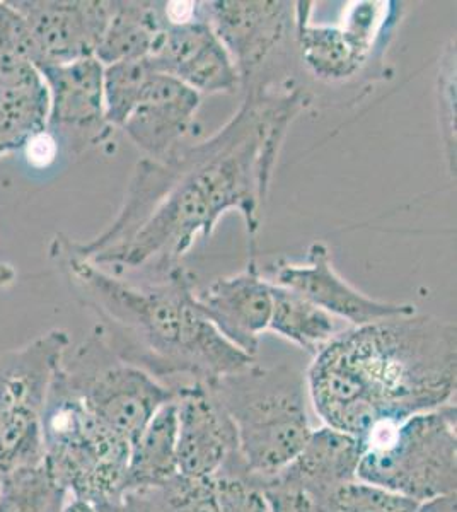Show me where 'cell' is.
Here are the masks:
<instances>
[{"label":"cell","mask_w":457,"mask_h":512,"mask_svg":"<svg viewBox=\"0 0 457 512\" xmlns=\"http://www.w3.org/2000/svg\"><path fill=\"white\" fill-rule=\"evenodd\" d=\"M244 93L239 110L209 139L139 161L118 216L87 243L67 238L72 253L115 275L166 274L181 265L198 234L210 238L220 217L238 210L256 260L278 152L309 99L299 88L277 91L261 81Z\"/></svg>","instance_id":"6da1fadb"},{"label":"cell","mask_w":457,"mask_h":512,"mask_svg":"<svg viewBox=\"0 0 457 512\" xmlns=\"http://www.w3.org/2000/svg\"><path fill=\"white\" fill-rule=\"evenodd\" d=\"M456 325L429 315L350 326L307 369L314 412L362 441L379 425L449 405L456 396Z\"/></svg>","instance_id":"7a4b0ae2"},{"label":"cell","mask_w":457,"mask_h":512,"mask_svg":"<svg viewBox=\"0 0 457 512\" xmlns=\"http://www.w3.org/2000/svg\"><path fill=\"white\" fill-rule=\"evenodd\" d=\"M50 255L82 304L103 321L98 332L115 355L169 388L214 383L255 361L203 315L185 267L137 284L72 253L64 234L55 236Z\"/></svg>","instance_id":"3957f363"},{"label":"cell","mask_w":457,"mask_h":512,"mask_svg":"<svg viewBox=\"0 0 457 512\" xmlns=\"http://www.w3.org/2000/svg\"><path fill=\"white\" fill-rule=\"evenodd\" d=\"M236 431L238 458L258 487L296 458L311 434L304 379L287 366L255 361L207 384Z\"/></svg>","instance_id":"277c9868"},{"label":"cell","mask_w":457,"mask_h":512,"mask_svg":"<svg viewBox=\"0 0 457 512\" xmlns=\"http://www.w3.org/2000/svg\"><path fill=\"white\" fill-rule=\"evenodd\" d=\"M41 425L45 465L72 499L101 507L122 497L130 443L87 410L62 366L48 393Z\"/></svg>","instance_id":"5b68a950"},{"label":"cell","mask_w":457,"mask_h":512,"mask_svg":"<svg viewBox=\"0 0 457 512\" xmlns=\"http://www.w3.org/2000/svg\"><path fill=\"white\" fill-rule=\"evenodd\" d=\"M456 425L454 403L379 425L360 441L357 480L417 502L456 494Z\"/></svg>","instance_id":"8992f818"},{"label":"cell","mask_w":457,"mask_h":512,"mask_svg":"<svg viewBox=\"0 0 457 512\" xmlns=\"http://www.w3.org/2000/svg\"><path fill=\"white\" fill-rule=\"evenodd\" d=\"M62 371L87 410L130 446L176 396L168 384L122 361L99 332L76 350L70 364L64 359Z\"/></svg>","instance_id":"52a82bcc"},{"label":"cell","mask_w":457,"mask_h":512,"mask_svg":"<svg viewBox=\"0 0 457 512\" xmlns=\"http://www.w3.org/2000/svg\"><path fill=\"white\" fill-rule=\"evenodd\" d=\"M40 74L48 91L47 130L81 154L108 139L113 127L105 117V67L94 57L45 65Z\"/></svg>","instance_id":"ba28073f"},{"label":"cell","mask_w":457,"mask_h":512,"mask_svg":"<svg viewBox=\"0 0 457 512\" xmlns=\"http://www.w3.org/2000/svg\"><path fill=\"white\" fill-rule=\"evenodd\" d=\"M202 14L231 55L243 89L255 81L270 55L296 30V4L290 2H202Z\"/></svg>","instance_id":"9c48e42d"},{"label":"cell","mask_w":457,"mask_h":512,"mask_svg":"<svg viewBox=\"0 0 457 512\" xmlns=\"http://www.w3.org/2000/svg\"><path fill=\"white\" fill-rule=\"evenodd\" d=\"M270 282L301 294L318 308L338 320L348 321L352 326L417 315L415 304L379 301L350 286L336 272L330 248L323 241H314L309 246L304 263L280 262L273 265Z\"/></svg>","instance_id":"30bf717a"},{"label":"cell","mask_w":457,"mask_h":512,"mask_svg":"<svg viewBox=\"0 0 457 512\" xmlns=\"http://www.w3.org/2000/svg\"><path fill=\"white\" fill-rule=\"evenodd\" d=\"M152 69L174 77L198 94L236 93L241 77L231 55L200 16L185 24H169L147 55Z\"/></svg>","instance_id":"8fae6325"},{"label":"cell","mask_w":457,"mask_h":512,"mask_svg":"<svg viewBox=\"0 0 457 512\" xmlns=\"http://www.w3.org/2000/svg\"><path fill=\"white\" fill-rule=\"evenodd\" d=\"M12 6L33 35L38 69L94 57L113 11V2L105 0H28Z\"/></svg>","instance_id":"7c38bea8"},{"label":"cell","mask_w":457,"mask_h":512,"mask_svg":"<svg viewBox=\"0 0 457 512\" xmlns=\"http://www.w3.org/2000/svg\"><path fill=\"white\" fill-rule=\"evenodd\" d=\"M174 393L178 472L214 478L238 453L234 425L207 384H185Z\"/></svg>","instance_id":"4fadbf2b"},{"label":"cell","mask_w":457,"mask_h":512,"mask_svg":"<svg viewBox=\"0 0 457 512\" xmlns=\"http://www.w3.org/2000/svg\"><path fill=\"white\" fill-rule=\"evenodd\" d=\"M197 301L217 332L255 359L273 308L272 282L261 275L256 260L249 258L239 274L215 279L197 292Z\"/></svg>","instance_id":"5bb4252c"},{"label":"cell","mask_w":457,"mask_h":512,"mask_svg":"<svg viewBox=\"0 0 457 512\" xmlns=\"http://www.w3.org/2000/svg\"><path fill=\"white\" fill-rule=\"evenodd\" d=\"M309 2L296 4L297 50L302 64L316 79L347 81L357 76L372 52L376 21L372 4H359L345 26H316L309 23Z\"/></svg>","instance_id":"9a60e30c"},{"label":"cell","mask_w":457,"mask_h":512,"mask_svg":"<svg viewBox=\"0 0 457 512\" xmlns=\"http://www.w3.org/2000/svg\"><path fill=\"white\" fill-rule=\"evenodd\" d=\"M200 103L197 91L174 77L152 72L122 130L144 152L145 158H166L181 146Z\"/></svg>","instance_id":"2e32d148"},{"label":"cell","mask_w":457,"mask_h":512,"mask_svg":"<svg viewBox=\"0 0 457 512\" xmlns=\"http://www.w3.org/2000/svg\"><path fill=\"white\" fill-rule=\"evenodd\" d=\"M362 443L347 432L336 431L324 425L318 431H311L306 444L282 472L263 483L267 487L297 490L316 502L342 487L357 480Z\"/></svg>","instance_id":"e0dca14e"},{"label":"cell","mask_w":457,"mask_h":512,"mask_svg":"<svg viewBox=\"0 0 457 512\" xmlns=\"http://www.w3.org/2000/svg\"><path fill=\"white\" fill-rule=\"evenodd\" d=\"M48 91L40 70L0 52V158L47 130Z\"/></svg>","instance_id":"ac0fdd59"},{"label":"cell","mask_w":457,"mask_h":512,"mask_svg":"<svg viewBox=\"0 0 457 512\" xmlns=\"http://www.w3.org/2000/svg\"><path fill=\"white\" fill-rule=\"evenodd\" d=\"M166 26L164 2H113L110 23L94 59L103 67L123 60L144 59Z\"/></svg>","instance_id":"d6986e66"},{"label":"cell","mask_w":457,"mask_h":512,"mask_svg":"<svg viewBox=\"0 0 457 512\" xmlns=\"http://www.w3.org/2000/svg\"><path fill=\"white\" fill-rule=\"evenodd\" d=\"M178 473L176 405L173 400L152 417L130 446L123 492L154 489Z\"/></svg>","instance_id":"ffe728a7"},{"label":"cell","mask_w":457,"mask_h":512,"mask_svg":"<svg viewBox=\"0 0 457 512\" xmlns=\"http://www.w3.org/2000/svg\"><path fill=\"white\" fill-rule=\"evenodd\" d=\"M273 308L268 328L311 355L342 332L338 318L297 292L272 284Z\"/></svg>","instance_id":"44dd1931"},{"label":"cell","mask_w":457,"mask_h":512,"mask_svg":"<svg viewBox=\"0 0 457 512\" xmlns=\"http://www.w3.org/2000/svg\"><path fill=\"white\" fill-rule=\"evenodd\" d=\"M67 495L45 461L0 475V512H62Z\"/></svg>","instance_id":"7402d4cb"},{"label":"cell","mask_w":457,"mask_h":512,"mask_svg":"<svg viewBox=\"0 0 457 512\" xmlns=\"http://www.w3.org/2000/svg\"><path fill=\"white\" fill-rule=\"evenodd\" d=\"M149 59L123 60L106 65L103 74V91H105V117L108 125L122 128L123 123L132 115L139 103L145 82L152 76Z\"/></svg>","instance_id":"603a6c76"},{"label":"cell","mask_w":457,"mask_h":512,"mask_svg":"<svg viewBox=\"0 0 457 512\" xmlns=\"http://www.w3.org/2000/svg\"><path fill=\"white\" fill-rule=\"evenodd\" d=\"M314 512H415L420 502L372 483L353 480L311 502Z\"/></svg>","instance_id":"cb8c5ba5"},{"label":"cell","mask_w":457,"mask_h":512,"mask_svg":"<svg viewBox=\"0 0 457 512\" xmlns=\"http://www.w3.org/2000/svg\"><path fill=\"white\" fill-rule=\"evenodd\" d=\"M144 492L157 512H220L214 478H188L178 473Z\"/></svg>","instance_id":"d4e9b609"},{"label":"cell","mask_w":457,"mask_h":512,"mask_svg":"<svg viewBox=\"0 0 457 512\" xmlns=\"http://www.w3.org/2000/svg\"><path fill=\"white\" fill-rule=\"evenodd\" d=\"M220 512H268L263 490L244 473L220 472L214 477Z\"/></svg>","instance_id":"484cf974"},{"label":"cell","mask_w":457,"mask_h":512,"mask_svg":"<svg viewBox=\"0 0 457 512\" xmlns=\"http://www.w3.org/2000/svg\"><path fill=\"white\" fill-rule=\"evenodd\" d=\"M263 494L267 499L268 512H314L311 501L297 490L267 487Z\"/></svg>","instance_id":"4316f807"},{"label":"cell","mask_w":457,"mask_h":512,"mask_svg":"<svg viewBox=\"0 0 457 512\" xmlns=\"http://www.w3.org/2000/svg\"><path fill=\"white\" fill-rule=\"evenodd\" d=\"M98 512H157L152 504L149 495L144 490H132V492H123L118 501L106 504V506L96 507Z\"/></svg>","instance_id":"83f0119b"},{"label":"cell","mask_w":457,"mask_h":512,"mask_svg":"<svg viewBox=\"0 0 457 512\" xmlns=\"http://www.w3.org/2000/svg\"><path fill=\"white\" fill-rule=\"evenodd\" d=\"M58 140L48 130L29 140L24 149H28L29 161L36 166H47L55 159Z\"/></svg>","instance_id":"f1b7e54d"},{"label":"cell","mask_w":457,"mask_h":512,"mask_svg":"<svg viewBox=\"0 0 457 512\" xmlns=\"http://www.w3.org/2000/svg\"><path fill=\"white\" fill-rule=\"evenodd\" d=\"M415 512H457V495H440L430 501L420 502Z\"/></svg>","instance_id":"f546056e"},{"label":"cell","mask_w":457,"mask_h":512,"mask_svg":"<svg viewBox=\"0 0 457 512\" xmlns=\"http://www.w3.org/2000/svg\"><path fill=\"white\" fill-rule=\"evenodd\" d=\"M62 512H98L96 507L91 506L89 502L79 501V499H72L67 502Z\"/></svg>","instance_id":"4dcf8cb0"}]
</instances>
